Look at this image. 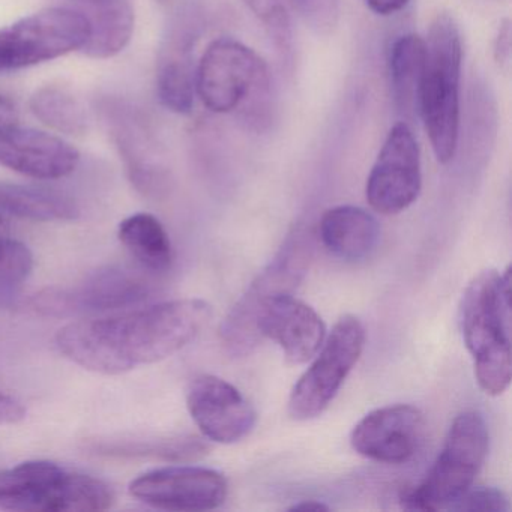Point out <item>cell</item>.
<instances>
[{"label":"cell","instance_id":"1","mask_svg":"<svg viewBox=\"0 0 512 512\" xmlns=\"http://www.w3.org/2000/svg\"><path fill=\"white\" fill-rule=\"evenodd\" d=\"M211 317L208 302L176 299L70 323L56 335V346L86 370L122 374L175 355L196 340Z\"/></svg>","mask_w":512,"mask_h":512},{"label":"cell","instance_id":"2","mask_svg":"<svg viewBox=\"0 0 512 512\" xmlns=\"http://www.w3.org/2000/svg\"><path fill=\"white\" fill-rule=\"evenodd\" d=\"M460 325L479 388L502 395L511 383V269L476 275L461 299Z\"/></svg>","mask_w":512,"mask_h":512},{"label":"cell","instance_id":"3","mask_svg":"<svg viewBox=\"0 0 512 512\" xmlns=\"http://www.w3.org/2000/svg\"><path fill=\"white\" fill-rule=\"evenodd\" d=\"M424 73L419 83V110L437 161L448 164L460 137V80L463 43L458 26L442 14L431 23Z\"/></svg>","mask_w":512,"mask_h":512},{"label":"cell","instance_id":"4","mask_svg":"<svg viewBox=\"0 0 512 512\" xmlns=\"http://www.w3.org/2000/svg\"><path fill=\"white\" fill-rule=\"evenodd\" d=\"M112 488L52 461H26L0 472V509L22 512H100L112 508Z\"/></svg>","mask_w":512,"mask_h":512},{"label":"cell","instance_id":"5","mask_svg":"<svg viewBox=\"0 0 512 512\" xmlns=\"http://www.w3.org/2000/svg\"><path fill=\"white\" fill-rule=\"evenodd\" d=\"M313 260L310 230L298 227L287 236L274 259L230 310L220 328L221 344L233 358L251 355L262 343L260 317L278 296L292 295Z\"/></svg>","mask_w":512,"mask_h":512},{"label":"cell","instance_id":"6","mask_svg":"<svg viewBox=\"0 0 512 512\" xmlns=\"http://www.w3.org/2000/svg\"><path fill=\"white\" fill-rule=\"evenodd\" d=\"M488 428L476 410L460 413L449 428L436 463L421 484L401 493L400 503L410 511H439L469 490L488 454Z\"/></svg>","mask_w":512,"mask_h":512},{"label":"cell","instance_id":"7","mask_svg":"<svg viewBox=\"0 0 512 512\" xmlns=\"http://www.w3.org/2000/svg\"><path fill=\"white\" fill-rule=\"evenodd\" d=\"M269 73L250 47L230 38L209 44L196 71V92L214 113H232L268 92Z\"/></svg>","mask_w":512,"mask_h":512},{"label":"cell","instance_id":"8","mask_svg":"<svg viewBox=\"0 0 512 512\" xmlns=\"http://www.w3.org/2000/svg\"><path fill=\"white\" fill-rule=\"evenodd\" d=\"M365 340L367 334L358 317L344 316L335 323L313 364L290 394L289 415L293 419L308 421L328 409L361 358Z\"/></svg>","mask_w":512,"mask_h":512},{"label":"cell","instance_id":"9","mask_svg":"<svg viewBox=\"0 0 512 512\" xmlns=\"http://www.w3.org/2000/svg\"><path fill=\"white\" fill-rule=\"evenodd\" d=\"M88 37V17L79 11L50 8L32 14L0 31V73L82 50Z\"/></svg>","mask_w":512,"mask_h":512},{"label":"cell","instance_id":"10","mask_svg":"<svg viewBox=\"0 0 512 512\" xmlns=\"http://www.w3.org/2000/svg\"><path fill=\"white\" fill-rule=\"evenodd\" d=\"M151 295V286L139 275L121 266L92 272L71 287H55L38 293L32 308L43 316L110 313L136 307Z\"/></svg>","mask_w":512,"mask_h":512},{"label":"cell","instance_id":"11","mask_svg":"<svg viewBox=\"0 0 512 512\" xmlns=\"http://www.w3.org/2000/svg\"><path fill=\"white\" fill-rule=\"evenodd\" d=\"M421 152L406 124L391 128L367 179L365 196L374 211L397 215L421 193Z\"/></svg>","mask_w":512,"mask_h":512},{"label":"cell","instance_id":"12","mask_svg":"<svg viewBox=\"0 0 512 512\" xmlns=\"http://www.w3.org/2000/svg\"><path fill=\"white\" fill-rule=\"evenodd\" d=\"M229 485L217 470L169 466L143 473L130 484V494L164 511H211L227 499Z\"/></svg>","mask_w":512,"mask_h":512},{"label":"cell","instance_id":"13","mask_svg":"<svg viewBox=\"0 0 512 512\" xmlns=\"http://www.w3.org/2000/svg\"><path fill=\"white\" fill-rule=\"evenodd\" d=\"M424 413L410 404L380 407L353 428L350 443L362 457L386 464L409 461L424 442Z\"/></svg>","mask_w":512,"mask_h":512},{"label":"cell","instance_id":"14","mask_svg":"<svg viewBox=\"0 0 512 512\" xmlns=\"http://www.w3.org/2000/svg\"><path fill=\"white\" fill-rule=\"evenodd\" d=\"M187 407L206 439L236 443L256 425V412L236 386L221 377L202 374L188 386Z\"/></svg>","mask_w":512,"mask_h":512},{"label":"cell","instance_id":"15","mask_svg":"<svg viewBox=\"0 0 512 512\" xmlns=\"http://www.w3.org/2000/svg\"><path fill=\"white\" fill-rule=\"evenodd\" d=\"M74 146L52 134L22 128H0V166L41 181L65 178L79 166Z\"/></svg>","mask_w":512,"mask_h":512},{"label":"cell","instance_id":"16","mask_svg":"<svg viewBox=\"0 0 512 512\" xmlns=\"http://www.w3.org/2000/svg\"><path fill=\"white\" fill-rule=\"evenodd\" d=\"M259 332L262 338L275 341L287 361L295 365L313 359L326 338L322 317L293 295L278 296L265 308Z\"/></svg>","mask_w":512,"mask_h":512},{"label":"cell","instance_id":"17","mask_svg":"<svg viewBox=\"0 0 512 512\" xmlns=\"http://www.w3.org/2000/svg\"><path fill=\"white\" fill-rule=\"evenodd\" d=\"M319 235L329 253L346 262H359L370 257L379 245L380 226L365 209L337 206L323 214Z\"/></svg>","mask_w":512,"mask_h":512},{"label":"cell","instance_id":"18","mask_svg":"<svg viewBox=\"0 0 512 512\" xmlns=\"http://www.w3.org/2000/svg\"><path fill=\"white\" fill-rule=\"evenodd\" d=\"M89 37L83 53L92 59L119 55L134 32V10L128 0H88Z\"/></svg>","mask_w":512,"mask_h":512},{"label":"cell","instance_id":"19","mask_svg":"<svg viewBox=\"0 0 512 512\" xmlns=\"http://www.w3.org/2000/svg\"><path fill=\"white\" fill-rule=\"evenodd\" d=\"M76 200L55 188L0 182V215L22 220L70 221L79 217Z\"/></svg>","mask_w":512,"mask_h":512},{"label":"cell","instance_id":"20","mask_svg":"<svg viewBox=\"0 0 512 512\" xmlns=\"http://www.w3.org/2000/svg\"><path fill=\"white\" fill-rule=\"evenodd\" d=\"M119 239L142 268L154 274H164L172 268V242L154 215L142 212L122 221Z\"/></svg>","mask_w":512,"mask_h":512},{"label":"cell","instance_id":"21","mask_svg":"<svg viewBox=\"0 0 512 512\" xmlns=\"http://www.w3.org/2000/svg\"><path fill=\"white\" fill-rule=\"evenodd\" d=\"M208 445L199 437L176 436L155 437V439H112L100 440L92 451L109 457L152 458V460L187 463L199 460L208 452Z\"/></svg>","mask_w":512,"mask_h":512},{"label":"cell","instance_id":"22","mask_svg":"<svg viewBox=\"0 0 512 512\" xmlns=\"http://www.w3.org/2000/svg\"><path fill=\"white\" fill-rule=\"evenodd\" d=\"M427 46L418 35H403L389 52V74L394 97L401 110H413L418 100L419 83L424 73Z\"/></svg>","mask_w":512,"mask_h":512},{"label":"cell","instance_id":"23","mask_svg":"<svg viewBox=\"0 0 512 512\" xmlns=\"http://www.w3.org/2000/svg\"><path fill=\"white\" fill-rule=\"evenodd\" d=\"M157 92L161 104L170 112L188 115L193 110L196 73L191 67L190 50L173 46L163 56L157 74Z\"/></svg>","mask_w":512,"mask_h":512},{"label":"cell","instance_id":"24","mask_svg":"<svg viewBox=\"0 0 512 512\" xmlns=\"http://www.w3.org/2000/svg\"><path fill=\"white\" fill-rule=\"evenodd\" d=\"M32 113L59 133L80 136L86 131V113L71 92L59 86H44L32 95Z\"/></svg>","mask_w":512,"mask_h":512},{"label":"cell","instance_id":"25","mask_svg":"<svg viewBox=\"0 0 512 512\" xmlns=\"http://www.w3.org/2000/svg\"><path fill=\"white\" fill-rule=\"evenodd\" d=\"M34 269L32 251L14 239H0V305L16 298Z\"/></svg>","mask_w":512,"mask_h":512},{"label":"cell","instance_id":"26","mask_svg":"<svg viewBox=\"0 0 512 512\" xmlns=\"http://www.w3.org/2000/svg\"><path fill=\"white\" fill-rule=\"evenodd\" d=\"M283 49L290 43V22L284 0H245Z\"/></svg>","mask_w":512,"mask_h":512},{"label":"cell","instance_id":"27","mask_svg":"<svg viewBox=\"0 0 512 512\" xmlns=\"http://www.w3.org/2000/svg\"><path fill=\"white\" fill-rule=\"evenodd\" d=\"M449 511L508 512V497L493 487H470L448 506Z\"/></svg>","mask_w":512,"mask_h":512},{"label":"cell","instance_id":"28","mask_svg":"<svg viewBox=\"0 0 512 512\" xmlns=\"http://www.w3.org/2000/svg\"><path fill=\"white\" fill-rule=\"evenodd\" d=\"M299 17L316 32L332 31L340 17L338 0H290Z\"/></svg>","mask_w":512,"mask_h":512},{"label":"cell","instance_id":"29","mask_svg":"<svg viewBox=\"0 0 512 512\" xmlns=\"http://www.w3.org/2000/svg\"><path fill=\"white\" fill-rule=\"evenodd\" d=\"M26 416L25 407L10 395L0 392V425L17 424Z\"/></svg>","mask_w":512,"mask_h":512},{"label":"cell","instance_id":"30","mask_svg":"<svg viewBox=\"0 0 512 512\" xmlns=\"http://www.w3.org/2000/svg\"><path fill=\"white\" fill-rule=\"evenodd\" d=\"M365 4L379 16H392L403 10L409 4V0H365Z\"/></svg>","mask_w":512,"mask_h":512},{"label":"cell","instance_id":"31","mask_svg":"<svg viewBox=\"0 0 512 512\" xmlns=\"http://www.w3.org/2000/svg\"><path fill=\"white\" fill-rule=\"evenodd\" d=\"M13 125H19L16 106L8 98L0 95V128L13 127Z\"/></svg>","mask_w":512,"mask_h":512},{"label":"cell","instance_id":"32","mask_svg":"<svg viewBox=\"0 0 512 512\" xmlns=\"http://www.w3.org/2000/svg\"><path fill=\"white\" fill-rule=\"evenodd\" d=\"M289 511H329V506L319 500H302V502L295 503Z\"/></svg>","mask_w":512,"mask_h":512},{"label":"cell","instance_id":"33","mask_svg":"<svg viewBox=\"0 0 512 512\" xmlns=\"http://www.w3.org/2000/svg\"><path fill=\"white\" fill-rule=\"evenodd\" d=\"M8 236V227L7 224H5L4 217L0 215V239L7 238Z\"/></svg>","mask_w":512,"mask_h":512},{"label":"cell","instance_id":"34","mask_svg":"<svg viewBox=\"0 0 512 512\" xmlns=\"http://www.w3.org/2000/svg\"><path fill=\"white\" fill-rule=\"evenodd\" d=\"M86 2H88V0H86Z\"/></svg>","mask_w":512,"mask_h":512},{"label":"cell","instance_id":"35","mask_svg":"<svg viewBox=\"0 0 512 512\" xmlns=\"http://www.w3.org/2000/svg\"><path fill=\"white\" fill-rule=\"evenodd\" d=\"M163 2H164V0H163Z\"/></svg>","mask_w":512,"mask_h":512}]
</instances>
